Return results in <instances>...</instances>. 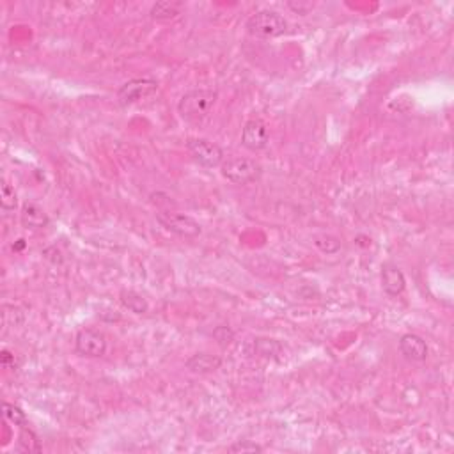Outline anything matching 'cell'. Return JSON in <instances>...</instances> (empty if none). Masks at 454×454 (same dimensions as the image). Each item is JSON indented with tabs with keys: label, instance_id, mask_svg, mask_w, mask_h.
Returning <instances> with one entry per match:
<instances>
[{
	"label": "cell",
	"instance_id": "cell-1",
	"mask_svg": "<svg viewBox=\"0 0 454 454\" xmlns=\"http://www.w3.org/2000/svg\"><path fill=\"white\" fill-rule=\"evenodd\" d=\"M216 95L212 89H192L185 92L178 103V112L185 121L202 123L215 106Z\"/></svg>",
	"mask_w": 454,
	"mask_h": 454
},
{
	"label": "cell",
	"instance_id": "cell-2",
	"mask_svg": "<svg viewBox=\"0 0 454 454\" xmlns=\"http://www.w3.org/2000/svg\"><path fill=\"white\" fill-rule=\"evenodd\" d=\"M247 31L256 38H279L288 31V22L277 11L263 9L247 20Z\"/></svg>",
	"mask_w": 454,
	"mask_h": 454
},
{
	"label": "cell",
	"instance_id": "cell-3",
	"mask_svg": "<svg viewBox=\"0 0 454 454\" xmlns=\"http://www.w3.org/2000/svg\"><path fill=\"white\" fill-rule=\"evenodd\" d=\"M220 169H222L223 178L235 185H249L252 181H258L263 172L261 165L256 160L243 158V156L226 160Z\"/></svg>",
	"mask_w": 454,
	"mask_h": 454
},
{
	"label": "cell",
	"instance_id": "cell-4",
	"mask_svg": "<svg viewBox=\"0 0 454 454\" xmlns=\"http://www.w3.org/2000/svg\"><path fill=\"white\" fill-rule=\"evenodd\" d=\"M186 149H188L190 156L195 160L199 165L206 167V169H215V167H222L223 151L220 146L208 139H190L186 142Z\"/></svg>",
	"mask_w": 454,
	"mask_h": 454
},
{
	"label": "cell",
	"instance_id": "cell-5",
	"mask_svg": "<svg viewBox=\"0 0 454 454\" xmlns=\"http://www.w3.org/2000/svg\"><path fill=\"white\" fill-rule=\"evenodd\" d=\"M156 220L165 227L167 231L183 236V238H195V236L201 235L199 222H195L192 216L185 215V213L158 212L156 213Z\"/></svg>",
	"mask_w": 454,
	"mask_h": 454
},
{
	"label": "cell",
	"instance_id": "cell-6",
	"mask_svg": "<svg viewBox=\"0 0 454 454\" xmlns=\"http://www.w3.org/2000/svg\"><path fill=\"white\" fill-rule=\"evenodd\" d=\"M158 89V82L153 78H133L128 80L118 91V99L123 106L139 103L140 99L148 98Z\"/></svg>",
	"mask_w": 454,
	"mask_h": 454
},
{
	"label": "cell",
	"instance_id": "cell-7",
	"mask_svg": "<svg viewBox=\"0 0 454 454\" xmlns=\"http://www.w3.org/2000/svg\"><path fill=\"white\" fill-rule=\"evenodd\" d=\"M75 348L82 357L96 359V357L105 355L106 352V337L99 330L83 329L76 333Z\"/></svg>",
	"mask_w": 454,
	"mask_h": 454
},
{
	"label": "cell",
	"instance_id": "cell-8",
	"mask_svg": "<svg viewBox=\"0 0 454 454\" xmlns=\"http://www.w3.org/2000/svg\"><path fill=\"white\" fill-rule=\"evenodd\" d=\"M270 142L268 126L261 119H250L242 132V144L250 151H263Z\"/></svg>",
	"mask_w": 454,
	"mask_h": 454
},
{
	"label": "cell",
	"instance_id": "cell-9",
	"mask_svg": "<svg viewBox=\"0 0 454 454\" xmlns=\"http://www.w3.org/2000/svg\"><path fill=\"white\" fill-rule=\"evenodd\" d=\"M399 350L406 359L413 360V362H422L428 357V345L417 333H405L399 339Z\"/></svg>",
	"mask_w": 454,
	"mask_h": 454
},
{
	"label": "cell",
	"instance_id": "cell-10",
	"mask_svg": "<svg viewBox=\"0 0 454 454\" xmlns=\"http://www.w3.org/2000/svg\"><path fill=\"white\" fill-rule=\"evenodd\" d=\"M382 288L389 296L403 295L406 288V279L403 272L394 265L382 266Z\"/></svg>",
	"mask_w": 454,
	"mask_h": 454
},
{
	"label": "cell",
	"instance_id": "cell-11",
	"mask_svg": "<svg viewBox=\"0 0 454 454\" xmlns=\"http://www.w3.org/2000/svg\"><path fill=\"white\" fill-rule=\"evenodd\" d=\"M222 366V359L212 353H195L186 360V369L193 375H208V373L216 371Z\"/></svg>",
	"mask_w": 454,
	"mask_h": 454
},
{
	"label": "cell",
	"instance_id": "cell-12",
	"mask_svg": "<svg viewBox=\"0 0 454 454\" xmlns=\"http://www.w3.org/2000/svg\"><path fill=\"white\" fill-rule=\"evenodd\" d=\"M20 220H22L23 227L27 229H32V231H39V229H45L50 223L48 215L39 208L34 202H25L22 206V213H20Z\"/></svg>",
	"mask_w": 454,
	"mask_h": 454
},
{
	"label": "cell",
	"instance_id": "cell-13",
	"mask_svg": "<svg viewBox=\"0 0 454 454\" xmlns=\"http://www.w3.org/2000/svg\"><path fill=\"white\" fill-rule=\"evenodd\" d=\"M119 300H121L123 307L128 309L130 312H133V315H146L149 310L148 300L140 295V293L133 291V289H123L119 293Z\"/></svg>",
	"mask_w": 454,
	"mask_h": 454
},
{
	"label": "cell",
	"instance_id": "cell-14",
	"mask_svg": "<svg viewBox=\"0 0 454 454\" xmlns=\"http://www.w3.org/2000/svg\"><path fill=\"white\" fill-rule=\"evenodd\" d=\"M181 9H183L181 2H170V0H165V2H156V4L151 8V11H149V16H151L153 20H160V22H163V20L176 18V16L181 13Z\"/></svg>",
	"mask_w": 454,
	"mask_h": 454
},
{
	"label": "cell",
	"instance_id": "cell-15",
	"mask_svg": "<svg viewBox=\"0 0 454 454\" xmlns=\"http://www.w3.org/2000/svg\"><path fill=\"white\" fill-rule=\"evenodd\" d=\"M254 353L263 359H277L282 353V345L275 339H266V337H259L254 340Z\"/></svg>",
	"mask_w": 454,
	"mask_h": 454
},
{
	"label": "cell",
	"instance_id": "cell-16",
	"mask_svg": "<svg viewBox=\"0 0 454 454\" xmlns=\"http://www.w3.org/2000/svg\"><path fill=\"white\" fill-rule=\"evenodd\" d=\"M18 442H20V447H22L23 450H27V453H39V450H41L38 436L34 435L32 429L27 428V426H23L22 432H20Z\"/></svg>",
	"mask_w": 454,
	"mask_h": 454
},
{
	"label": "cell",
	"instance_id": "cell-17",
	"mask_svg": "<svg viewBox=\"0 0 454 454\" xmlns=\"http://www.w3.org/2000/svg\"><path fill=\"white\" fill-rule=\"evenodd\" d=\"M2 412H4L6 419L15 424V426H20V428L27 426V417L20 406L13 405V403H4V405H2Z\"/></svg>",
	"mask_w": 454,
	"mask_h": 454
},
{
	"label": "cell",
	"instance_id": "cell-18",
	"mask_svg": "<svg viewBox=\"0 0 454 454\" xmlns=\"http://www.w3.org/2000/svg\"><path fill=\"white\" fill-rule=\"evenodd\" d=\"M0 205L4 212H13L18 206V197L13 186H9L8 183H2V192H0Z\"/></svg>",
	"mask_w": 454,
	"mask_h": 454
},
{
	"label": "cell",
	"instance_id": "cell-19",
	"mask_svg": "<svg viewBox=\"0 0 454 454\" xmlns=\"http://www.w3.org/2000/svg\"><path fill=\"white\" fill-rule=\"evenodd\" d=\"M229 453H263V447L252 440H238L229 446Z\"/></svg>",
	"mask_w": 454,
	"mask_h": 454
},
{
	"label": "cell",
	"instance_id": "cell-20",
	"mask_svg": "<svg viewBox=\"0 0 454 454\" xmlns=\"http://www.w3.org/2000/svg\"><path fill=\"white\" fill-rule=\"evenodd\" d=\"M315 243L325 254H336L340 249V242L333 236H322V238H316Z\"/></svg>",
	"mask_w": 454,
	"mask_h": 454
},
{
	"label": "cell",
	"instance_id": "cell-21",
	"mask_svg": "<svg viewBox=\"0 0 454 454\" xmlns=\"http://www.w3.org/2000/svg\"><path fill=\"white\" fill-rule=\"evenodd\" d=\"M213 337H215V340L220 346H227L231 345V340L235 339V333H233V330L229 326L222 325L213 330Z\"/></svg>",
	"mask_w": 454,
	"mask_h": 454
},
{
	"label": "cell",
	"instance_id": "cell-22",
	"mask_svg": "<svg viewBox=\"0 0 454 454\" xmlns=\"http://www.w3.org/2000/svg\"><path fill=\"white\" fill-rule=\"evenodd\" d=\"M288 8L291 9V11H295L296 15H307V13L310 11V9L315 8V4L312 2H288Z\"/></svg>",
	"mask_w": 454,
	"mask_h": 454
},
{
	"label": "cell",
	"instance_id": "cell-23",
	"mask_svg": "<svg viewBox=\"0 0 454 454\" xmlns=\"http://www.w3.org/2000/svg\"><path fill=\"white\" fill-rule=\"evenodd\" d=\"M2 366H4L6 369H9V367H15V357H13L8 350H4V352H2Z\"/></svg>",
	"mask_w": 454,
	"mask_h": 454
}]
</instances>
